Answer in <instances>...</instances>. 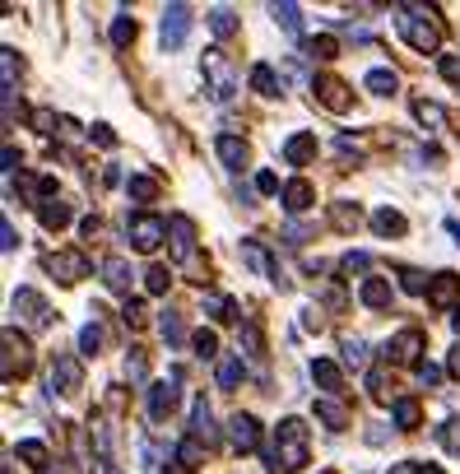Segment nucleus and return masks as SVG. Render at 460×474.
Segmentation results:
<instances>
[{
    "label": "nucleus",
    "mask_w": 460,
    "mask_h": 474,
    "mask_svg": "<svg viewBox=\"0 0 460 474\" xmlns=\"http://www.w3.org/2000/svg\"><path fill=\"white\" fill-rule=\"evenodd\" d=\"M265 461L279 474H303L312 465V433H307L303 418H284V424L275 428V452H270Z\"/></svg>",
    "instance_id": "1"
},
{
    "label": "nucleus",
    "mask_w": 460,
    "mask_h": 474,
    "mask_svg": "<svg viewBox=\"0 0 460 474\" xmlns=\"http://www.w3.org/2000/svg\"><path fill=\"white\" fill-rule=\"evenodd\" d=\"M395 28H400V38L423 56L438 51V42H442V23L428 5H395Z\"/></svg>",
    "instance_id": "2"
},
{
    "label": "nucleus",
    "mask_w": 460,
    "mask_h": 474,
    "mask_svg": "<svg viewBox=\"0 0 460 474\" xmlns=\"http://www.w3.org/2000/svg\"><path fill=\"white\" fill-rule=\"evenodd\" d=\"M200 70H205V94H209L214 103H228V98L237 94V70H233V61H228L219 47H209V51L200 56Z\"/></svg>",
    "instance_id": "3"
},
{
    "label": "nucleus",
    "mask_w": 460,
    "mask_h": 474,
    "mask_svg": "<svg viewBox=\"0 0 460 474\" xmlns=\"http://www.w3.org/2000/svg\"><path fill=\"white\" fill-rule=\"evenodd\" d=\"M126 237H130L135 251H158V246L168 242V219H158V214H149V210H135V214L126 219Z\"/></svg>",
    "instance_id": "4"
},
{
    "label": "nucleus",
    "mask_w": 460,
    "mask_h": 474,
    "mask_svg": "<svg viewBox=\"0 0 460 474\" xmlns=\"http://www.w3.org/2000/svg\"><path fill=\"white\" fill-rule=\"evenodd\" d=\"M79 381H84V362H79L75 353H57L47 368V390L51 396H75Z\"/></svg>",
    "instance_id": "5"
},
{
    "label": "nucleus",
    "mask_w": 460,
    "mask_h": 474,
    "mask_svg": "<svg viewBox=\"0 0 460 474\" xmlns=\"http://www.w3.org/2000/svg\"><path fill=\"white\" fill-rule=\"evenodd\" d=\"M10 312L29 326V330H47L51 326V307H47V298L38 293V289H19L14 298H10Z\"/></svg>",
    "instance_id": "6"
},
{
    "label": "nucleus",
    "mask_w": 460,
    "mask_h": 474,
    "mask_svg": "<svg viewBox=\"0 0 460 474\" xmlns=\"http://www.w3.org/2000/svg\"><path fill=\"white\" fill-rule=\"evenodd\" d=\"M29 368H33V344L23 340L14 326H5V368H0V377H5V381L29 377Z\"/></svg>",
    "instance_id": "7"
},
{
    "label": "nucleus",
    "mask_w": 460,
    "mask_h": 474,
    "mask_svg": "<svg viewBox=\"0 0 460 474\" xmlns=\"http://www.w3.org/2000/svg\"><path fill=\"white\" fill-rule=\"evenodd\" d=\"M181 372L172 368L168 372V381H158V386H149V418L154 424H164V418H172V409H177V400H181Z\"/></svg>",
    "instance_id": "8"
},
{
    "label": "nucleus",
    "mask_w": 460,
    "mask_h": 474,
    "mask_svg": "<svg viewBox=\"0 0 460 474\" xmlns=\"http://www.w3.org/2000/svg\"><path fill=\"white\" fill-rule=\"evenodd\" d=\"M186 33H191V10L186 5H168L164 10V23H158V38H164L168 51H177L186 42Z\"/></svg>",
    "instance_id": "9"
},
{
    "label": "nucleus",
    "mask_w": 460,
    "mask_h": 474,
    "mask_svg": "<svg viewBox=\"0 0 460 474\" xmlns=\"http://www.w3.org/2000/svg\"><path fill=\"white\" fill-rule=\"evenodd\" d=\"M47 270L61 284H79V279H89V256L84 251H57V256H47Z\"/></svg>",
    "instance_id": "10"
},
{
    "label": "nucleus",
    "mask_w": 460,
    "mask_h": 474,
    "mask_svg": "<svg viewBox=\"0 0 460 474\" xmlns=\"http://www.w3.org/2000/svg\"><path fill=\"white\" fill-rule=\"evenodd\" d=\"M168 237H172V261H191L196 256V223L186 219V214H172L168 219Z\"/></svg>",
    "instance_id": "11"
},
{
    "label": "nucleus",
    "mask_w": 460,
    "mask_h": 474,
    "mask_svg": "<svg viewBox=\"0 0 460 474\" xmlns=\"http://www.w3.org/2000/svg\"><path fill=\"white\" fill-rule=\"evenodd\" d=\"M228 442H233V452H242V456L261 452V424H256L252 414H233V424H228Z\"/></svg>",
    "instance_id": "12"
},
{
    "label": "nucleus",
    "mask_w": 460,
    "mask_h": 474,
    "mask_svg": "<svg viewBox=\"0 0 460 474\" xmlns=\"http://www.w3.org/2000/svg\"><path fill=\"white\" fill-rule=\"evenodd\" d=\"M312 89H316L321 107H331V112H349V107H354V98H349V84L335 79V75H316Z\"/></svg>",
    "instance_id": "13"
},
{
    "label": "nucleus",
    "mask_w": 460,
    "mask_h": 474,
    "mask_svg": "<svg viewBox=\"0 0 460 474\" xmlns=\"http://www.w3.org/2000/svg\"><path fill=\"white\" fill-rule=\"evenodd\" d=\"M419 353H423V330H400L395 340L386 344V362H400V368H410V362H419Z\"/></svg>",
    "instance_id": "14"
},
{
    "label": "nucleus",
    "mask_w": 460,
    "mask_h": 474,
    "mask_svg": "<svg viewBox=\"0 0 460 474\" xmlns=\"http://www.w3.org/2000/svg\"><path fill=\"white\" fill-rule=\"evenodd\" d=\"M312 381L326 390V396H344V372H340V362H331V358H312Z\"/></svg>",
    "instance_id": "15"
},
{
    "label": "nucleus",
    "mask_w": 460,
    "mask_h": 474,
    "mask_svg": "<svg viewBox=\"0 0 460 474\" xmlns=\"http://www.w3.org/2000/svg\"><path fill=\"white\" fill-rule=\"evenodd\" d=\"M358 302H363V307H372V312H386V307H391V279L367 274L363 284H358Z\"/></svg>",
    "instance_id": "16"
},
{
    "label": "nucleus",
    "mask_w": 460,
    "mask_h": 474,
    "mask_svg": "<svg viewBox=\"0 0 460 474\" xmlns=\"http://www.w3.org/2000/svg\"><path fill=\"white\" fill-rule=\"evenodd\" d=\"M456 298H460V274L442 270L438 279H432V289H428V307H438V312H442V307H451Z\"/></svg>",
    "instance_id": "17"
},
{
    "label": "nucleus",
    "mask_w": 460,
    "mask_h": 474,
    "mask_svg": "<svg viewBox=\"0 0 460 474\" xmlns=\"http://www.w3.org/2000/svg\"><path fill=\"white\" fill-rule=\"evenodd\" d=\"M312 154H316V135H312V130H297V135L284 139V163H288V167H303Z\"/></svg>",
    "instance_id": "18"
},
{
    "label": "nucleus",
    "mask_w": 460,
    "mask_h": 474,
    "mask_svg": "<svg viewBox=\"0 0 460 474\" xmlns=\"http://www.w3.org/2000/svg\"><path fill=\"white\" fill-rule=\"evenodd\" d=\"M279 201H284V210H288V214H303V210L316 201V186L297 177V182H288V186L279 191Z\"/></svg>",
    "instance_id": "19"
},
{
    "label": "nucleus",
    "mask_w": 460,
    "mask_h": 474,
    "mask_svg": "<svg viewBox=\"0 0 460 474\" xmlns=\"http://www.w3.org/2000/svg\"><path fill=\"white\" fill-rule=\"evenodd\" d=\"M98 270H102V284L112 289V293H130V279H135V274H130V265H126L121 256H107Z\"/></svg>",
    "instance_id": "20"
},
{
    "label": "nucleus",
    "mask_w": 460,
    "mask_h": 474,
    "mask_svg": "<svg viewBox=\"0 0 460 474\" xmlns=\"http://www.w3.org/2000/svg\"><path fill=\"white\" fill-rule=\"evenodd\" d=\"M316 418H321L331 433H344V428H349V409L340 405V396H321V400H316Z\"/></svg>",
    "instance_id": "21"
},
{
    "label": "nucleus",
    "mask_w": 460,
    "mask_h": 474,
    "mask_svg": "<svg viewBox=\"0 0 460 474\" xmlns=\"http://www.w3.org/2000/svg\"><path fill=\"white\" fill-rule=\"evenodd\" d=\"M38 219H42V228H47V233H61V228H70L75 210H70L66 201H47V205H38Z\"/></svg>",
    "instance_id": "22"
},
{
    "label": "nucleus",
    "mask_w": 460,
    "mask_h": 474,
    "mask_svg": "<svg viewBox=\"0 0 460 474\" xmlns=\"http://www.w3.org/2000/svg\"><path fill=\"white\" fill-rule=\"evenodd\" d=\"M252 89H256L261 98H279V94H284V79L275 75V66L261 61V66H252Z\"/></svg>",
    "instance_id": "23"
},
{
    "label": "nucleus",
    "mask_w": 460,
    "mask_h": 474,
    "mask_svg": "<svg viewBox=\"0 0 460 474\" xmlns=\"http://www.w3.org/2000/svg\"><path fill=\"white\" fill-rule=\"evenodd\" d=\"M191 437H200L205 446L219 437L214 433V414H209V405H205V396H196V405H191Z\"/></svg>",
    "instance_id": "24"
},
{
    "label": "nucleus",
    "mask_w": 460,
    "mask_h": 474,
    "mask_svg": "<svg viewBox=\"0 0 460 474\" xmlns=\"http://www.w3.org/2000/svg\"><path fill=\"white\" fill-rule=\"evenodd\" d=\"M214 149H219V158L228 163V173H242V167H247V145H242V139H233V135H219V145H214Z\"/></svg>",
    "instance_id": "25"
},
{
    "label": "nucleus",
    "mask_w": 460,
    "mask_h": 474,
    "mask_svg": "<svg viewBox=\"0 0 460 474\" xmlns=\"http://www.w3.org/2000/svg\"><path fill=\"white\" fill-rule=\"evenodd\" d=\"M391 418H395V428H419V418H423V409H419V400L414 396H400L395 405H391Z\"/></svg>",
    "instance_id": "26"
},
{
    "label": "nucleus",
    "mask_w": 460,
    "mask_h": 474,
    "mask_svg": "<svg viewBox=\"0 0 460 474\" xmlns=\"http://www.w3.org/2000/svg\"><path fill=\"white\" fill-rule=\"evenodd\" d=\"M242 377H247V362H242V353H224V358H219V390H233Z\"/></svg>",
    "instance_id": "27"
},
{
    "label": "nucleus",
    "mask_w": 460,
    "mask_h": 474,
    "mask_svg": "<svg viewBox=\"0 0 460 474\" xmlns=\"http://www.w3.org/2000/svg\"><path fill=\"white\" fill-rule=\"evenodd\" d=\"M372 228L382 233V237H400L404 228H410V223H404L400 210H376V214H372Z\"/></svg>",
    "instance_id": "28"
},
{
    "label": "nucleus",
    "mask_w": 460,
    "mask_h": 474,
    "mask_svg": "<svg viewBox=\"0 0 460 474\" xmlns=\"http://www.w3.org/2000/svg\"><path fill=\"white\" fill-rule=\"evenodd\" d=\"M414 117H419V126H423V130H447V112H442L438 103H428V98H419V103H414Z\"/></svg>",
    "instance_id": "29"
},
{
    "label": "nucleus",
    "mask_w": 460,
    "mask_h": 474,
    "mask_svg": "<svg viewBox=\"0 0 460 474\" xmlns=\"http://www.w3.org/2000/svg\"><path fill=\"white\" fill-rule=\"evenodd\" d=\"M400 289H404V293H414V298H428L432 279H428L423 270H414V265H400Z\"/></svg>",
    "instance_id": "30"
},
{
    "label": "nucleus",
    "mask_w": 460,
    "mask_h": 474,
    "mask_svg": "<svg viewBox=\"0 0 460 474\" xmlns=\"http://www.w3.org/2000/svg\"><path fill=\"white\" fill-rule=\"evenodd\" d=\"M270 14H275V23L284 28V33H303V10H297V5H288V0H284V5H270Z\"/></svg>",
    "instance_id": "31"
},
{
    "label": "nucleus",
    "mask_w": 460,
    "mask_h": 474,
    "mask_svg": "<svg viewBox=\"0 0 460 474\" xmlns=\"http://www.w3.org/2000/svg\"><path fill=\"white\" fill-rule=\"evenodd\" d=\"M14 456H19V461H29L33 470H47V465H51V456H47V446H42V442H33V437H23V442L14 446Z\"/></svg>",
    "instance_id": "32"
},
{
    "label": "nucleus",
    "mask_w": 460,
    "mask_h": 474,
    "mask_svg": "<svg viewBox=\"0 0 460 474\" xmlns=\"http://www.w3.org/2000/svg\"><path fill=\"white\" fill-rule=\"evenodd\" d=\"M172 456H177V465H181V470H196V465L205 461V442H200V437H186Z\"/></svg>",
    "instance_id": "33"
},
{
    "label": "nucleus",
    "mask_w": 460,
    "mask_h": 474,
    "mask_svg": "<svg viewBox=\"0 0 460 474\" xmlns=\"http://www.w3.org/2000/svg\"><path fill=\"white\" fill-rule=\"evenodd\" d=\"M126 195H130V201H140V205H149L154 195H158V182H154V177H145V173H135V177L126 182Z\"/></svg>",
    "instance_id": "34"
},
{
    "label": "nucleus",
    "mask_w": 460,
    "mask_h": 474,
    "mask_svg": "<svg viewBox=\"0 0 460 474\" xmlns=\"http://www.w3.org/2000/svg\"><path fill=\"white\" fill-rule=\"evenodd\" d=\"M205 312H209L214 321H233L237 307H233V298H224V293H205Z\"/></svg>",
    "instance_id": "35"
},
{
    "label": "nucleus",
    "mask_w": 460,
    "mask_h": 474,
    "mask_svg": "<svg viewBox=\"0 0 460 474\" xmlns=\"http://www.w3.org/2000/svg\"><path fill=\"white\" fill-rule=\"evenodd\" d=\"M363 84H367L372 94H395V89H400V75H395V70H367Z\"/></svg>",
    "instance_id": "36"
},
{
    "label": "nucleus",
    "mask_w": 460,
    "mask_h": 474,
    "mask_svg": "<svg viewBox=\"0 0 460 474\" xmlns=\"http://www.w3.org/2000/svg\"><path fill=\"white\" fill-rule=\"evenodd\" d=\"M209 28H214V38H233L237 33V14L233 10H209Z\"/></svg>",
    "instance_id": "37"
},
{
    "label": "nucleus",
    "mask_w": 460,
    "mask_h": 474,
    "mask_svg": "<svg viewBox=\"0 0 460 474\" xmlns=\"http://www.w3.org/2000/svg\"><path fill=\"white\" fill-rule=\"evenodd\" d=\"M130 42H135V19H130V14H117V19H112V47L121 51V47H130Z\"/></svg>",
    "instance_id": "38"
},
{
    "label": "nucleus",
    "mask_w": 460,
    "mask_h": 474,
    "mask_svg": "<svg viewBox=\"0 0 460 474\" xmlns=\"http://www.w3.org/2000/svg\"><path fill=\"white\" fill-rule=\"evenodd\" d=\"M158 335H164L168 344H181V340H186V330H181V317H177V312H164V317H158Z\"/></svg>",
    "instance_id": "39"
},
{
    "label": "nucleus",
    "mask_w": 460,
    "mask_h": 474,
    "mask_svg": "<svg viewBox=\"0 0 460 474\" xmlns=\"http://www.w3.org/2000/svg\"><path fill=\"white\" fill-rule=\"evenodd\" d=\"M0 70H5V94H14V79H19V51L14 47H5V51H0Z\"/></svg>",
    "instance_id": "40"
},
{
    "label": "nucleus",
    "mask_w": 460,
    "mask_h": 474,
    "mask_svg": "<svg viewBox=\"0 0 460 474\" xmlns=\"http://www.w3.org/2000/svg\"><path fill=\"white\" fill-rule=\"evenodd\" d=\"M438 442L447 446L451 456H460V418H447V424L438 428Z\"/></svg>",
    "instance_id": "41"
},
{
    "label": "nucleus",
    "mask_w": 460,
    "mask_h": 474,
    "mask_svg": "<svg viewBox=\"0 0 460 474\" xmlns=\"http://www.w3.org/2000/svg\"><path fill=\"white\" fill-rule=\"evenodd\" d=\"M98 349H102V326L89 321L84 330H79V353H98Z\"/></svg>",
    "instance_id": "42"
},
{
    "label": "nucleus",
    "mask_w": 460,
    "mask_h": 474,
    "mask_svg": "<svg viewBox=\"0 0 460 474\" xmlns=\"http://www.w3.org/2000/svg\"><path fill=\"white\" fill-rule=\"evenodd\" d=\"M191 344H196L200 358H224V353H219V335H214V330H196Z\"/></svg>",
    "instance_id": "43"
},
{
    "label": "nucleus",
    "mask_w": 460,
    "mask_h": 474,
    "mask_svg": "<svg viewBox=\"0 0 460 474\" xmlns=\"http://www.w3.org/2000/svg\"><path fill=\"white\" fill-rule=\"evenodd\" d=\"M331 214H335V228H344V233H354L358 223H363V214H358L354 205H335Z\"/></svg>",
    "instance_id": "44"
},
{
    "label": "nucleus",
    "mask_w": 460,
    "mask_h": 474,
    "mask_svg": "<svg viewBox=\"0 0 460 474\" xmlns=\"http://www.w3.org/2000/svg\"><path fill=\"white\" fill-rule=\"evenodd\" d=\"M145 372H149L145 349H130V353H126V377H130V381H145Z\"/></svg>",
    "instance_id": "45"
},
{
    "label": "nucleus",
    "mask_w": 460,
    "mask_h": 474,
    "mask_svg": "<svg viewBox=\"0 0 460 474\" xmlns=\"http://www.w3.org/2000/svg\"><path fill=\"white\" fill-rule=\"evenodd\" d=\"M344 362H349V368H367V344L363 340H349L344 344Z\"/></svg>",
    "instance_id": "46"
},
{
    "label": "nucleus",
    "mask_w": 460,
    "mask_h": 474,
    "mask_svg": "<svg viewBox=\"0 0 460 474\" xmlns=\"http://www.w3.org/2000/svg\"><path fill=\"white\" fill-rule=\"evenodd\" d=\"M367 265H372V256H367V251H349V256L340 261V270H344V274H363Z\"/></svg>",
    "instance_id": "47"
},
{
    "label": "nucleus",
    "mask_w": 460,
    "mask_h": 474,
    "mask_svg": "<svg viewBox=\"0 0 460 474\" xmlns=\"http://www.w3.org/2000/svg\"><path fill=\"white\" fill-rule=\"evenodd\" d=\"M391 474H442V465H423V461H400V465H391Z\"/></svg>",
    "instance_id": "48"
},
{
    "label": "nucleus",
    "mask_w": 460,
    "mask_h": 474,
    "mask_svg": "<svg viewBox=\"0 0 460 474\" xmlns=\"http://www.w3.org/2000/svg\"><path fill=\"white\" fill-rule=\"evenodd\" d=\"M340 51V42L331 38V33H321V38H312V56H321V61H331V56Z\"/></svg>",
    "instance_id": "49"
},
{
    "label": "nucleus",
    "mask_w": 460,
    "mask_h": 474,
    "mask_svg": "<svg viewBox=\"0 0 460 474\" xmlns=\"http://www.w3.org/2000/svg\"><path fill=\"white\" fill-rule=\"evenodd\" d=\"M242 349H247V358H261V353H265V344H261V330H256V326H247V330H242Z\"/></svg>",
    "instance_id": "50"
},
{
    "label": "nucleus",
    "mask_w": 460,
    "mask_h": 474,
    "mask_svg": "<svg viewBox=\"0 0 460 474\" xmlns=\"http://www.w3.org/2000/svg\"><path fill=\"white\" fill-rule=\"evenodd\" d=\"M145 289H149V293H168V270L154 265V270L145 274Z\"/></svg>",
    "instance_id": "51"
},
{
    "label": "nucleus",
    "mask_w": 460,
    "mask_h": 474,
    "mask_svg": "<svg viewBox=\"0 0 460 474\" xmlns=\"http://www.w3.org/2000/svg\"><path fill=\"white\" fill-rule=\"evenodd\" d=\"M121 321H126V326H140V321H145V302L130 298V302L121 307Z\"/></svg>",
    "instance_id": "52"
},
{
    "label": "nucleus",
    "mask_w": 460,
    "mask_h": 474,
    "mask_svg": "<svg viewBox=\"0 0 460 474\" xmlns=\"http://www.w3.org/2000/svg\"><path fill=\"white\" fill-rule=\"evenodd\" d=\"M438 70H442V79L460 84V56H438Z\"/></svg>",
    "instance_id": "53"
},
{
    "label": "nucleus",
    "mask_w": 460,
    "mask_h": 474,
    "mask_svg": "<svg viewBox=\"0 0 460 474\" xmlns=\"http://www.w3.org/2000/svg\"><path fill=\"white\" fill-rule=\"evenodd\" d=\"M33 126H38L42 135H51V126H57V112H51V107H38V112H33Z\"/></svg>",
    "instance_id": "54"
},
{
    "label": "nucleus",
    "mask_w": 460,
    "mask_h": 474,
    "mask_svg": "<svg viewBox=\"0 0 460 474\" xmlns=\"http://www.w3.org/2000/svg\"><path fill=\"white\" fill-rule=\"evenodd\" d=\"M0 246H5V256H10V251L19 246V233H14V223H10V219L0 223Z\"/></svg>",
    "instance_id": "55"
},
{
    "label": "nucleus",
    "mask_w": 460,
    "mask_h": 474,
    "mask_svg": "<svg viewBox=\"0 0 460 474\" xmlns=\"http://www.w3.org/2000/svg\"><path fill=\"white\" fill-rule=\"evenodd\" d=\"M419 381H423V386H438V381H442V368H432V362H419Z\"/></svg>",
    "instance_id": "56"
},
{
    "label": "nucleus",
    "mask_w": 460,
    "mask_h": 474,
    "mask_svg": "<svg viewBox=\"0 0 460 474\" xmlns=\"http://www.w3.org/2000/svg\"><path fill=\"white\" fill-rule=\"evenodd\" d=\"M89 135L98 139V145H107V149H112V145H117V135H112V126H102V121H98V126H93Z\"/></svg>",
    "instance_id": "57"
},
{
    "label": "nucleus",
    "mask_w": 460,
    "mask_h": 474,
    "mask_svg": "<svg viewBox=\"0 0 460 474\" xmlns=\"http://www.w3.org/2000/svg\"><path fill=\"white\" fill-rule=\"evenodd\" d=\"M256 191H261V195L279 191V177H275V173H256Z\"/></svg>",
    "instance_id": "58"
},
{
    "label": "nucleus",
    "mask_w": 460,
    "mask_h": 474,
    "mask_svg": "<svg viewBox=\"0 0 460 474\" xmlns=\"http://www.w3.org/2000/svg\"><path fill=\"white\" fill-rule=\"evenodd\" d=\"M19 173V154H14V145H5V177H14Z\"/></svg>",
    "instance_id": "59"
},
{
    "label": "nucleus",
    "mask_w": 460,
    "mask_h": 474,
    "mask_svg": "<svg viewBox=\"0 0 460 474\" xmlns=\"http://www.w3.org/2000/svg\"><path fill=\"white\" fill-rule=\"evenodd\" d=\"M451 377H460V349L451 353Z\"/></svg>",
    "instance_id": "60"
},
{
    "label": "nucleus",
    "mask_w": 460,
    "mask_h": 474,
    "mask_svg": "<svg viewBox=\"0 0 460 474\" xmlns=\"http://www.w3.org/2000/svg\"><path fill=\"white\" fill-rule=\"evenodd\" d=\"M456 330H460V307H456Z\"/></svg>",
    "instance_id": "61"
},
{
    "label": "nucleus",
    "mask_w": 460,
    "mask_h": 474,
    "mask_svg": "<svg viewBox=\"0 0 460 474\" xmlns=\"http://www.w3.org/2000/svg\"><path fill=\"white\" fill-rule=\"evenodd\" d=\"M107 474H121V470H107Z\"/></svg>",
    "instance_id": "62"
},
{
    "label": "nucleus",
    "mask_w": 460,
    "mask_h": 474,
    "mask_svg": "<svg viewBox=\"0 0 460 474\" xmlns=\"http://www.w3.org/2000/svg\"><path fill=\"white\" fill-rule=\"evenodd\" d=\"M326 474H335V470H326Z\"/></svg>",
    "instance_id": "63"
}]
</instances>
